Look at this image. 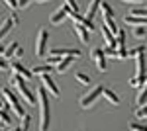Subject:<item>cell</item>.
<instances>
[{"mask_svg": "<svg viewBox=\"0 0 147 131\" xmlns=\"http://www.w3.org/2000/svg\"><path fill=\"white\" fill-rule=\"evenodd\" d=\"M37 104H39V131H47L49 129V96H47V90L43 86L37 88Z\"/></svg>", "mask_w": 147, "mask_h": 131, "instance_id": "cell-1", "label": "cell"}, {"mask_svg": "<svg viewBox=\"0 0 147 131\" xmlns=\"http://www.w3.org/2000/svg\"><path fill=\"white\" fill-rule=\"evenodd\" d=\"M10 86L16 88V90H18V94H20V96H22L30 106H35V104H37V98H34V94L30 92V88L26 86V78H24V77H20V75H16V73H14V75L10 77Z\"/></svg>", "mask_w": 147, "mask_h": 131, "instance_id": "cell-2", "label": "cell"}, {"mask_svg": "<svg viewBox=\"0 0 147 131\" xmlns=\"http://www.w3.org/2000/svg\"><path fill=\"white\" fill-rule=\"evenodd\" d=\"M2 96H4V100H6V104H8V106L18 114V118L22 120L24 116H26V112H24V108H22V104H20V100H18V96L12 92L10 88H2Z\"/></svg>", "mask_w": 147, "mask_h": 131, "instance_id": "cell-3", "label": "cell"}, {"mask_svg": "<svg viewBox=\"0 0 147 131\" xmlns=\"http://www.w3.org/2000/svg\"><path fill=\"white\" fill-rule=\"evenodd\" d=\"M100 96H104V86L92 88V90L88 92V94H86V96H82V98H80V108H82V110L92 108V106L96 104V100L100 98Z\"/></svg>", "mask_w": 147, "mask_h": 131, "instance_id": "cell-4", "label": "cell"}, {"mask_svg": "<svg viewBox=\"0 0 147 131\" xmlns=\"http://www.w3.org/2000/svg\"><path fill=\"white\" fill-rule=\"evenodd\" d=\"M47 41H49V32L45 28H41L37 32V41H35V55L37 57H43L47 51Z\"/></svg>", "mask_w": 147, "mask_h": 131, "instance_id": "cell-5", "label": "cell"}, {"mask_svg": "<svg viewBox=\"0 0 147 131\" xmlns=\"http://www.w3.org/2000/svg\"><path fill=\"white\" fill-rule=\"evenodd\" d=\"M90 59L96 63V67H98V71L100 73H106V53H104V49H92L90 51Z\"/></svg>", "mask_w": 147, "mask_h": 131, "instance_id": "cell-6", "label": "cell"}, {"mask_svg": "<svg viewBox=\"0 0 147 131\" xmlns=\"http://www.w3.org/2000/svg\"><path fill=\"white\" fill-rule=\"evenodd\" d=\"M69 16H71V20H73L75 24H80V26H84L86 30H90V32H92V30H96L94 22H92V20H88L86 16H80L79 12H73V10H71V14H69Z\"/></svg>", "mask_w": 147, "mask_h": 131, "instance_id": "cell-7", "label": "cell"}, {"mask_svg": "<svg viewBox=\"0 0 147 131\" xmlns=\"http://www.w3.org/2000/svg\"><path fill=\"white\" fill-rule=\"evenodd\" d=\"M10 69L14 71V73H16V75L24 77L26 80H30V78L34 77V73H32L30 69H26V67H24L22 63H20V61H12V63H10Z\"/></svg>", "mask_w": 147, "mask_h": 131, "instance_id": "cell-8", "label": "cell"}, {"mask_svg": "<svg viewBox=\"0 0 147 131\" xmlns=\"http://www.w3.org/2000/svg\"><path fill=\"white\" fill-rule=\"evenodd\" d=\"M71 14V8L69 6H63V8H59V10L51 16V24L53 26H59V24H63L65 20H67V16Z\"/></svg>", "mask_w": 147, "mask_h": 131, "instance_id": "cell-9", "label": "cell"}, {"mask_svg": "<svg viewBox=\"0 0 147 131\" xmlns=\"http://www.w3.org/2000/svg\"><path fill=\"white\" fill-rule=\"evenodd\" d=\"M41 86L45 88L51 96H59V88H57V84L53 82V78L49 77V75H43L41 77Z\"/></svg>", "mask_w": 147, "mask_h": 131, "instance_id": "cell-10", "label": "cell"}, {"mask_svg": "<svg viewBox=\"0 0 147 131\" xmlns=\"http://www.w3.org/2000/svg\"><path fill=\"white\" fill-rule=\"evenodd\" d=\"M49 55H57V57H80V51L71 47V49H63V47H57V49H51Z\"/></svg>", "mask_w": 147, "mask_h": 131, "instance_id": "cell-11", "label": "cell"}, {"mask_svg": "<svg viewBox=\"0 0 147 131\" xmlns=\"http://www.w3.org/2000/svg\"><path fill=\"white\" fill-rule=\"evenodd\" d=\"M75 33H77V37H79L82 43H90V30H86L84 26H80V24H75Z\"/></svg>", "mask_w": 147, "mask_h": 131, "instance_id": "cell-12", "label": "cell"}, {"mask_svg": "<svg viewBox=\"0 0 147 131\" xmlns=\"http://www.w3.org/2000/svg\"><path fill=\"white\" fill-rule=\"evenodd\" d=\"M136 75H139V77H147V71H145V53L137 55V59H136Z\"/></svg>", "mask_w": 147, "mask_h": 131, "instance_id": "cell-13", "label": "cell"}, {"mask_svg": "<svg viewBox=\"0 0 147 131\" xmlns=\"http://www.w3.org/2000/svg\"><path fill=\"white\" fill-rule=\"evenodd\" d=\"M14 26H16V22H14V18H12V16L8 18V20H4V24L0 26V39H2V37H6V35L12 32V28H14Z\"/></svg>", "mask_w": 147, "mask_h": 131, "instance_id": "cell-14", "label": "cell"}, {"mask_svg": "<svg viewBox=\"0 0 147 131\" xmlns=\"http://www.w3.org/2000/svg\"><path fill=\"white\" fill-rule=\"evenodd\" d=\"M75 59H77V57H63V61H61L59 65H55V71L63 75L65 71H69V67L73 65V61H75Z\"/></svg>", "mask_w": 147, "mask_h": 131, "instance_id": "cell-15", "label": "cell"}, {"mask_svg": "<svg viewBox=\"0 0 147 131\" xmlns=\"http://www.w3.org/2000/svg\"><path fill=\"white\" fill-rule=\"evenodd\" d=\"M102 0H92L90 4H88V8H86V18L88 20H94V16H96V12H98V8H100Z\"/></svg>", "mask_w": 147, "mask_h": 131, "instance_id": "cell-16", "label": "cell"}, {"mask_svg": "<svg viewBox=\"0 0 147 131\" xmlns=\"http://www.w3.org/2000/svg\"><path fill=\"white\" fill-rule=\"evenodd\" d=\"M104 98L108 100L112 106H120V98H118V94H116L114 90H110V88H104Z\"/></svg>", "mask_w": 147, "mask_h": 131, "instance_id": "cell-17", "label": "cell"}, {"mask_svg": "<svg viewBox=\"0 0 147 131\" xmlns=\"http://www.w3.org/2000/svg\"><path fill=\"white\" fill-rule=\"evenodd\" d=\"M125 24H131V26H147V18H139V16H125Z\"/></svg>", "mask_w": 147, "mask_h": 131, "instance_id": "cell-18", "label": "cell"}, {"mask_svg": "<svg viewBox=\"0 0 147 131\" xmlns=\"http://www.w3.org/2000/svg\"><path fill=\"white\" fill-rule=\"evenodd\" d=\"M136 104L139 108H141V106H147V84L139 90V94H137V98H136Z\"/></svg>", "mask_w": 147, "mask_h": 131, "instance_id": "cell-19", "label": "cell"}, {"mask_svg": "<svg viewBox=\"0 0 147 131\" xmlns=\"http://www.w3.org/2000/svg\"><path fill=\"white\" fill-rule=\"evenodd\" d=\"M145 84H147V77H139V75H136L129 80V86H134V88H143Z\"/></svg>", "mask_w": 147, "mask_h": 131, "instance_id": "cell-20", "label": "cell"}, {"mask_svg": "<svg viewBox=\"0 0 147 131\" xmlns=\"http://www.w3.org/2000/svg\"><path fill=\"white\" fill-rule=\"evenodd\" d=\"M18 47H20V45L16 43V41H12V43L8 45L6 49H4V57H6V59H12V57H16V51H18Z\"/></svg>", "mask_w": 147, "mask_h": 131, "instance_id": "cell-21", "label": "cell"}, {"mask_svg": "<svg viewBox=\"0 0 147 131\" xmlns=\"http://www.w3.org/2000/svg\"><path fill=\"white\" fill-rule=\"evenodd\" d=\"M51 71H53V67L49 65H41V67H34V75H39V77H43V75H51Z\"/></svg>", "mask_w": 147, "mask_h": 131, "instance_id": "cell-22", "label": "cell"}, {"mask_svg": "<svg viewBox=\"0 0 147 131\" xmlns=\"http://www.w3.org/2000/svg\"><path fill=\"white\" fill-rule=\"evenodd\" d=\"M100 8H102V14H104V18H114V10H112V6H110V4H106V2L102 0Z\"/></svg>", "mask_w": 147, "mask_h": 131, "instance_id": "cell-23", "label": "cell"}, {"mask_svg": "<svg viewBox=\"0 0 147 131\" xmlns=\"http://www.w3.org/2000/svg\"><path fill=\"white\" fill-rule=\"evenodd\" d=\"M30 123H32V118L26 114L22 118V121H20V131H30Z\"/></svg>", "mask_w": 147, "mask_h": 131, "instance_id": "cell-24", "label": "cell"}, {"mask_svg": "<svg viewBox=\"0 0 147 131\" xmlns=\"http://www.w3.org/2000/svg\"><path fill=\"white\" fill-rule=\"evenodd\" d=\"M145 53V47H136V49H131V51H127V59H137V55Z\"/></svg>", "mask_w": 147, "mask_h": 131, "instance_id": "cell-25", "label": "cell"}, {"mask_svg": "<svg viewBox=\"0 0 147 131\" xmlns=\"http://www.w3.org/2000/svg\"><path fill=\"white\" fill-rule=\"evenodd\" d=\"M129 16H139V18H147V8H131Z\"/></svg>", "mask_w": 147, "mask_h": 131, "instance_id": "cell-26", "label": "cell"}, {"mask_svg": "<svg viewBox=\"0 0 147 131\" xmlns=\"http://www.w3.org/2000/svg\"><path fill=\"white\" fill-rule=\"evenodd\" d=\"M77 80L80 82V86H88L90 84V78H88V75H84V73H77Z\"/></svg>", "mask_w": 147, "mask_h": 131, "instance_id": "cell-27", "label": "cell"}, {"mask_svg": "<svg viewBox=\"0 0 147 131\" xmlns=\"http://www.w3.org/2000/svg\"><path fill=\"white\" fill-rule=\"evenodd\" d=\"M63 61V57H57V55H47V65H59Z\"/></svg>", "mask_w": 147, "mask_h": 131, "instance_id": "cell-28", "label": "cell"}, {"mask_svg": "<svg viewBox=\"0 0 147 131\" xmlns=\"http://www.w3.org/2000/svg\"><path fill=\"white\" fill-rule=\"evenodd\" d=\"M136 116L139 120H147V106H141V108L136 110Z\"/></svg>", "mask_w": 147, "mask_h": 131, "instance_id": "cell-29", "label": "cell"}, {"mask_svg": "<svg viewBox=\"0 0 147 131\" xmlns=\"http://www.w3.org/2000/svg\"><path fill=\"white\" fill-rule=\"evenodd\" d=\"M0 121H2V123H6V125H10V123H12L10 116H8V114H6V110H4V108L0 110Z\"/></svg>", "mask_w": 147, "mask_h": 131, "instance_id": "cell-30", "label": "cell"}, {"mask_svg": "<svg viewBox=\"0 0 147 131\" xmlns=\"http://www.w3.org/2000/svg\"><path fill=\"white\" fill-rule=\"evenodd\" d=\"M104 53H106V57H114V59H118V51H116V47H110V45H106Z\"/></svg>", "mask_w": 147, "mask_h": 131, "instance_id": "cell-31", "label": "cell"}, {"mask_svg": "<svg viewBox=\"0 0 147 131\" xmlns=\"http://www.w3.org/2000/svg\"><path fill=\"white\" fill-rule=\"evenodd\" d=\"M134 35H136L137 39H141V37L145 35V28H143V26H136V28H134Z\"/></svg>", "mask_w": 147, "mask_h": 131, "instance_id": "cell-32", "label": "cell"}, {"mask_svg": "<svg viewBox=\"0 0 147 131\" xmlns=\"http://www.w3.org/2000/svg\"><path fill=\"white\" fill-rule=\"evenodd\" d=\"M8 69H10V63L6 61L4 55H0V71H8Z\"/></svg>", "mask_w": 147, "mask_h": 131, "instance_id": "cell-33", "label": "cell"}, {"mask_svg": "<svg viewBox=\"0 0 147 131\" xmlns=\"http://www.w3.org/2000/svg\"><path fill=\"white\" fill-rule=\"evenodd\" d=\"M65 6H69L73 12H79V4H77L75 0H65Z\"/></svg>", "mask_w": 147, "mask_h": 131, "instance_id": "cell-34", "label": "cell"}, {"mask_svg": "<svg viewBox=\"0 0 147 131\" xmlns=\"http://www.w3.org/2000/svg\"><path fill=\"white\" fill-rule=\"evenodd\" d=\"M131 131H147V125H141V123H131L129 125Z\"/></svg>", "mask_w": 147, "mask_h": 131, "instance_id": "cell-35", "label": "cell"}, {"mask_svg": "<svg viewBox=\"0 0 147 131\" xmlns=\"http://www.w3.org/2000/svg\"><path fill=\"white\" fill-rule=\"evenodd\" d=\"M4 4H6L10 10H16V8H18V0H4Z\"/></svg>", "mask_w": 147, "mask_h": 131, "instance_id": "cell-36", "label": "cell"}, {"mask_svg": "<svg viewBox=\"0 0 147 131\" xmlns=\"http://www.w3.org/2000/svg\"><path fill=\"white\" fill-rule=\"evenodd\" d=\"M22 53H24V51H22V47H18V51H16V57L20 59V57H22Z\"/></svg>", "mask_w": 147, "mask_h": 131, "instance_id": "cell-37", "label": "cell"}, {"mask_svg": "<svg viewBox=\"0 0 147 131\" xmlns=\"http://www.w3.org/2000/svg\"><path fill=\"white\" fill-rule=\"evenodd\" d=\"M0 131H6V123H2V121H0Z\"/></svg>", "mask_w": 147, "mask_h": 131, "instance_id": "cell-38", "label": "cell"}, {"mask_svg": "<svg viewBox=\"0 0 147 131\" xmlns=\"http://www.w3.org/2000/svg\"><path fill=\"white\" fill-rule=\"evenodd\" d=\"M124 2H131V4H137V2H141V0H124Z\"/></svg>", "mask_w": 147, "mask_h": 131, "instance_id": "cell-39", "label": "cell"}, {"mask_svg": "<svg viewBox=\"0 0 147 131\" xmlns=\"http://www.w3.org/2000/svg\"><path fill=\"white\" fill-rule=\"evenodd\" d=\"M4 102H6V100H0V110L4 108Z\"/></svg>", "mask_w": 147, "mask_h": 131, "instance_id": "cell-40", "label": "cell"}, {"mask_svg": "<svg viewBox=\"0 0 147 131\" xmlns=\"http://www.w3.org/2000/svg\"><path fill=\"white\" fill-rule=\"evenodd\" d=\"M0 55H4V47H0Z\"/></svg>", "mask_w": 147, "mask_h": 131, "instance_id": "cell-41", "label": "cell"}, {"mask_svg": "<svg viewBox=\"0 0 147 131\" xmlns=\"http://www.w3.org/2000/svg\"><path fill=\"white\" fill-rule=\"evenodd\" d=\"M35 2H39V4H41V2H45V0H35Z\"/></svg>", "mask_w": 147, "mask_h": 131, "instance_id": "cell-42", "label": "cell"}, {"mask_svg": "<svg viewBox=\"0 0 147 131\" xmlns=\"http://www.w3.org/2000/svg\"><path fill=\"white\" fill-rule=\"evenodd\" d=\"M12 131H20V129H12Z\"/></svg>", "mask_w": 147, "mask_h": 131, "instance_id": "cell-43", "label": "cell"}]
</instances>
